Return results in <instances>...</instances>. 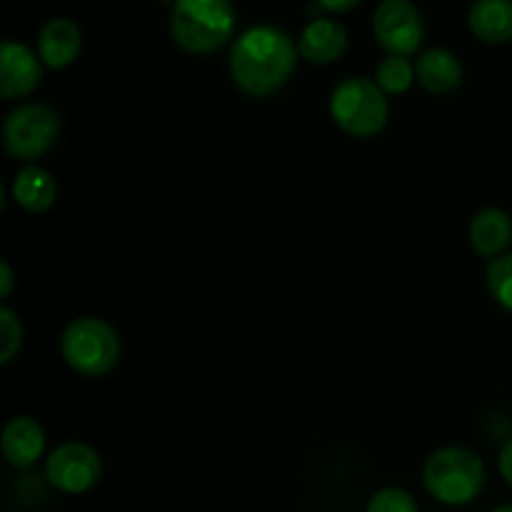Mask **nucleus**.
<instances>
[{"label": "nucleus", "instance_id": "f257e3e1", "mask_svg": "<svg viewBox=\"0 0 512 512\" xmlns=\"http://www.w3.org/2000/svg\"><path fill=\"white\" fill-rule=\"evenodd\" d=\"M298 43L273 25L248 28L230 48V78L250 98L278 93L298 63Z\"/></svg>", "mask_w": 512, "mask_h": 512}, {"label": "nucleus", "instance_id": "f03ea898", "mask_svg": "<svg viewBox=\"0 0 512 512\" xmlns=\"http://www.w3.org/2000/svg\"><path fill=\"white\" fill-rule=\"evenodd\" d=\"M235 33V8L230 0H175L170 35L178 48L208 55L223 48Z\"/></svg>", "mask_w": 512, "mask_h": 512}, {"label": "nucleus", "instance_id": "7ed1b4c3", "mask_svg": "<svg viewBox=\"0 0 512 512\" xmlns=\"http://www.w3.org/2000/svg\"><path fill=\"white\" fill-rule=\"evenodd\" d=\"M423 485L438 503L458 508L473 503L485 485V465L468 448H440L423 465Z\"/></svg>", "mask_w": 512, "mask_h": 512}, {"label": "nucleus", "instance_id": "20e7f679", "mask_svg": "<svg viewBox=\"0 0 512 512\" xmlns=\"http://www.w3.org/2000/svg\"><path fill=\"white\" fill-rule=\"evenodd\" d=\"M60 353L68 368L83 378H103L118 365L120 338L110 323L83 315L63 330Z\"/></svg>", "mask_w": 512, "mask_h": 512}, {"label": "nucleus", "instance_id": "39448f33", "mask_svg": "<svg viewBox=\"0 0 512 512\" xmlns=\"http://www.w3.org/2000/svg\"><path fill=\"white\" fill-rule=\"evenodd\" d=\"M330 118L353 138H373L388 125L390 105L375 80L355 75L335 85L330 95Z\"/></svg>", "mask_w": 512, "mask_h": 512}, {"label": "nucleus", "instance_id": "423d86ee", "mask_svg": "<svg viewBox=\"0 0 512 512\" xmlns=\"http://www.w3.org/2000/svg\"><path fill=\"white\" fill-rule=\"evenodd\" d=\"M60 135V118L50 105L25 103L5 118L3 145L5 153L23 163L48 153Z\"/></svg>", "mask_w": 512, "mask_h": 512}, {"label": "nucleus", "instance_id": "0eeeda50", "mask_svg": "<svg viewBox=\"0 0 512 512\" xmlns=\"http://www.w3.org/2000/svg\"><path fill=\"white\" fill-rule=\"evenodd\" d=\"M373 35L388 55H413L423 43L425 25L413 0H383L373 13Z\"/></svg>", "mask_w": 512, "mask_h": 512}, {"label": "nucleus", "instance_id": "6e6552de", "mask_svg": "<svg viewBox=\"0 0 512 512\" xmlns=\"http://www.w3.org/2000/svg\"><path fill=\"white\" fill-rule=\"evenodd\" d=\"M103 475L98 450L85 443H63L45 460V478L55 490L68 495L88 493Z\"/></svg>", "mask_w": 512, "mask_h": 512}, {"label": "nucleus", "instance_id": "1a4fd4ad", "mask_svg": "<svg viewBox=\"0 0 512 512\" xmlns=\"http://www.w3.org/2000/svg\"><path fill=\"white\" fill-rule=\"evenodd\" d=\"M40 55L18 40H3L0 45V95L3 100H18L33 93L43 78Z\"/></svg>", "mask_w": 512, "mask_h": 512}, {"label": "nucleus", "instance_id": "9d476101", "mask_svg": "<svg viewBox=\"0 0 512 512\" xmlns=\"http://www.w3.org/2000/svg\"><path fill=\"white\" fill-rule=\"evenodd\" d=\"M348 50V30L333 18H315L303 28L298 53L308 63L328 65L340 60Z\"/></svg>", "mask_w": 512, "mask_h": 512}, {"label": "nucleus", "instance_id": "9b49d317", "mask_svg": "<svg viewBox=\"0 0 512 512\" xmlns=\"http://www.w3.org/2000/svg\"><path fill=\"white\" fill-rule=\"evenodd\" d=\"M83 48V33L78 23L68 18H53L40 28L38 33V55L45 68L63 70L78 60Z\"/></svg>", "mask_w": 512, "mask_h": 512}, {"label": "nucleus", "instance_id": "f8f14e48", "mask_svg": "<svg viewBox=\"0 0 512 512\" xmlns=\"http://www.w3.org/2000/svg\"><path fill=\"white\" fill-rule=\"evenodd\" d=\"M3 455L13 468H30L43 458L45 450V430L43 425L28 415H18L10 418L3 428Z\"/></svg>", "mask_w": 512, "mask_h": 512}, {"label": "nucleus", "instance_id": "ddd939ff", "mask_svg": "<svg viewBox=\"0 0 512 512\" xmlns=\"http://www.w3.org/2000/svg\"><path fill=\"white\" fill-rule=\"evenodd\" d=\"M470 245L480 258L495 260L512 243V218L500 208H485L473 215L468 230Z\"/></svg>", "mask_w": 512, "mask_h": 512}, {"label": "nucleus", "instance_id": "4468645a", "mask_svg": "<svg viewBox=\"0 0 512 512\" xmlns=\"http://www.w3.org/2000/svg\"><path fill=\"white\" fill-rule=\"evenodd\" d=\"M418 83L433 95H448L463 80V63L455 53L445 48H430L415 63Z\"/></svg>", "mask_w": 512, "mask_h": 512}, {"label": "nucleus", "instance_id": "2eb2a0df", "mask_svg": "<svg viewBox=\"0 0 512 512\" xmlns=\"http://www.w3.org/2000/svg\"><path fill=\"white\" fill-rule=\"evenodd\" d=\"M468 25L475 38L490 45L512 40V0H475L470 5Z\"/></svg>", "mask_w": 512, "mask_h": 512}, {"label": "nucleus", "instance_id": "dca6fc26", "mask_svg": "<svg viewBox=\"0 0 512 512\" xmlns=\"http://www.w3.org/2000/svg\"><path fill=\"white\" fill-rule=\"evenodd\" d=\"M13 198L28 213H45L58 200V183L40 165H25L13 180Z\"/></svg>", "mask_w": 512, "mask_h": 512}, {"label": "nucleus", "instance_id": "f3484780", "mask_svg": "<svg viewBox=\"0 0 512 512\" xmlns=\"http://www.w3.org/2000/svg\"><path fill=\"white\" fill-rule=\"evenodd\" d=\"M415 80H418L415 65L405 55H385L375 68V83L380 85L385 95L408 93Z\"/></svg>", "mask_w": 512, "mask_h": 512}, {"label": "nucleus", "instance_id": "a211bd4d", "mask_svg": "<svg viewBox=\"0 0 512 512\" xmlns=\"http://www.w3.org/2000/svg\"><path fill=\"white\" fill-rule=\"evenodd\" d=\"M485 278H488V288L495 303L512 313V253L490 260Z\"/></svg>", "mask_w": 512, "mask_h": 512}, {"label": "nucleus", "instance_id": "6ab92c4d", "mask_svg": "<svg viewBox=\"0 0 512 512\" xmlns=\"http://www.w3.org/2000/svg\"><path fill=\"white\" fill-rule=\"evenodd\" d=\"M0 335H3L0 338V363L8 365L20 350V345H23V325H20V318L8 305L0 308Z\"/></svg>", "mask_w": 512, "mask_h": 512}, {"label": "nucleus", "instance_id": "aec40b11", "mask_svg": "<svg viewBox=\"0 0 512 512\" xmlns=\"http://www.w3.org/2000/svg\"><path fill=\"white\" fill-rule=\"evenodd\" d=\"M365 512H420L418 503L408 490L400 488H385L370 498L368 510Z\"/></svg>", "mask_w": 512, "mask_h": 512}, {"label": "nucleus", "instance_id": "412c9836", "mask_svg": "<svg viewBox=\"0 0 512 512\" xmlns=\"http://www.w3.org/2000/svg\"><path fill=\"white\" fill-rule=\"evenodd\" d=\"M498 470H500V475H503L505 483H508L510 488H512V438L503 445V448H500Z\"/></svg>", "mask_w": 512, "mask_h": 512}, {"label": "nucleus", "instance_id": "4be33fe9", "mask_svg": "<svg viewBox=\"0 0 512 512\" xmlns=\"http://www.w3.org/2000/svg\"><path fill=\"white\" fill-rule=\"evenodd\" d=\"M318 3L330 13H350L355 5H360V0H318Z\"/></svg>", "mask_w": 512, "mask_h": 512}, {"label": "nucleus", "instance_id": "5701e85b", "mask_svg": "<svg viewBox=\"0 0 512 512\" xmlns=\"http://www.w3.org/2000/svg\"><path fill=\"white\" fill-rule=\"evenodd\" d=\"M10 290H13V270L8 260H3L0 263V298H8Z\"/></svg>", "mask_w": 512, "mask_h": 512}, {"label": "nucleus", "instance_id": "b1692460", "mask_svg": "<svg viewBox=\"0 0 512 512\" xmlns=\"http://www.w3.org/2000/svg\"><path fill=\"white\" fill-rule=\"evenodd\" d=\"M490 512H512V503L510 505H500V508L490 510Z\"/></svg>", "mask_w": 512, "mask_h": 512}, {"label": "nucleus", "instance_id": "393cba45", "mask_svg": "<svg viewBox=\"0 0 512 512\" xmlns=\"http://www.w3.org/2000/svg\"><path fill=\"white\" fill-rule=\"evenodd\" d=\"M173 3H175V0H173Z\"/></svg>", "mask_w": 512, "mask_h": 512}]
</instances>
